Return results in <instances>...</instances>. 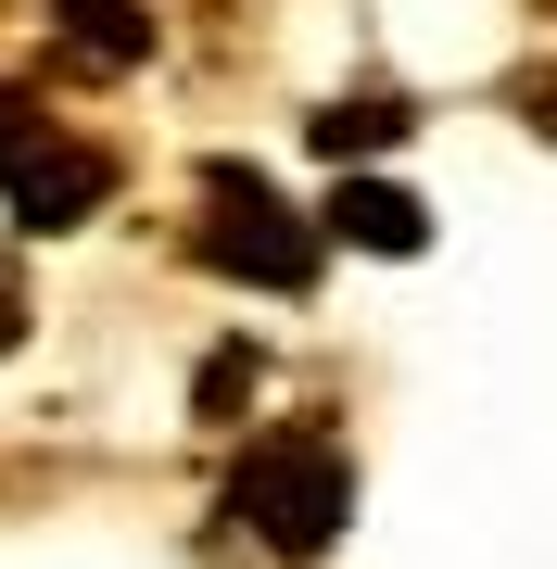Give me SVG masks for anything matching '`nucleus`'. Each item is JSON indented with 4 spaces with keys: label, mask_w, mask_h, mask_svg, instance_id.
<instances>
[{
    "label": "nucleus",
    "mask_w": 557,
    "mask_h": 569,
    "mask_svg": "<svg viewBox=\"0 0 557 569\" xmlns=\"http://www.w3.org/2000/svg\"><path fill=\"white\" fill-rule=\"evenodd\" d=\"M228 531H253L279 569H317L355 531V456H342V430L330 418L267 430V443L228 468Z\"/></svg>",
    "instance_id": "f257e3e1"
},
{
    "label": "nucleus",
    "mask_w": 557,
    "mask_h": 569,
    "mask_svg": "<svg viewBox=\"0 0 557 569\" xmlns=\"http://www.w3.org/2000/svg\"><path fill=\"white\" fill-rule=\"evenodd\" d=\"M0 203H13V228H77L115 203V152L77 140V127H51L39 89H0Z\"/></svg>",
    "instance_id": "f03ea898"
},
{
    "label": "nucleus",
    "mask_w": 557,
    "mask_h": 569,
    "mask_svg": "<svg viewBox=\"0 0 557 569\" xmlns=\"http://www.w3.org/2000/svg\"><path fill=\"white\" fill-rule=\"evenodd\" d=\"M317 241H330V228H305L253 164H203V228H190V253H203L216 279H241V291H317Z\"/></svg>",
    "instance_id": "7ed1b4c3"
},
{
    "label": "nucleus",
    "mask_w": 557,
    "mask_h": 569,
    "mask_svg": "<svg viewBox=\"0 0 557 569\" xmlns=\"http://www.w3.org/2000/svg\"><path fill=\"white\" fill-rule=\"evenodd\" d=\"M317 228L355 241V253H418V241H431V203H418V190H392V178H342Z\"/></svg>",
    "instance_id": "20e7f679"
},
{
    "label": "nucleus",
    "mask_w": 557,
    "mask_h": 569,
    "mask_svg": "<svg viewBox=\"0 0 557 569\" xmlns=\"http://www.w3.org/2000/svg\"><path fill=\"white\" fill-rule=\"evenodd\" d=\"M51 13H63V51L102 63V77L152 63V13H140V0H51Z\"/></svg>",
    "instance_id": "39448f33"
},
{
    "label": "nucleus",
    "mask_w": 557,
    "mask_h": 569,
    "mask_svg": "<svg viewBox=\"0 0 557 569\" xmlns=\"http://www.w3.org/2000/svg\"><path fill=\"white\" fill-rule=\"evenodd\" d=\"M406 102H330V114H317V152H330V164H355V152H380V140H406Z\"/></svg>",
    "instance_id": "423d86ee"
},
{
    "label": "nucleus",
    "mask_w": 557,
    "mask_h": 569,
    "mask_svg": "<svg viewBox=\"0 0 557 569\" xmlns=\"http://www.w3.org/2000/svg\"><path fill=\"white\" fill-rule=\"evenodd\" d=\"M241 392H253V355H216V367H203V418H228Z\"/></svg>",
    "instance_id": "0eeeda50"
},
{
    "label": "nucleus",
    "mask_w": 557,
    "mask_h": 569,
    "mask_svg": "<svg viewBox=\"0 0 557 569\" xmlns=\"http://www.w3.org/2000/svg\"><path fill=\"white\" fill-rule=\"evenodd\" d=\"M13 329H26V305H13V291H0V355H13Z\"/></svg>",
    "instance_id": "6e6552de"
}]
</instances>
